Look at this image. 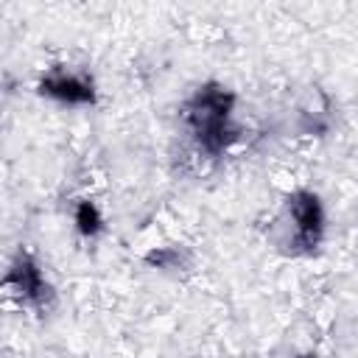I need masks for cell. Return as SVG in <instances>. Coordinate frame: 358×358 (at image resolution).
Here are the masks:
<instances>
[{
  "label": "cell",
  "instance_id": "obj_1",
  "mask_svg": "<svg viewBox=\"0 0 358 358\" xmlns=\"http://www.w3.org/2000/svg\"><path fill=\"white\" fill-rule=\"evenodd\" d=\"M229 103H232V98L224 90H218V87L201 90L196 95V101L190 103V112H187L190 126H193L199 143L207 151H213V154L227 145V134H229V129H227Z\"/></svg>",
  "mask_w": 358,
  "mask_h": 358
},
{
  "label": "cell",
  "instance_id": "obj_4",
  "mask_svg": "<svg viewBox=\"0 0 358 358\" xmlns=\"http://www.w3.org/2000/svg\"><path fill=\"white\" fill-rule=\"evenodd\" d=\"M42 92L56 95L62 101H92V90L87 81H78L73 76H53L42 81Z\"/></svg>",
  "mask_w": 358,
  "mask_h": 358
},
{
  "label": "cell",
  "instance_id": "obj_5",
  "mask_svg": "<svg viewBox=\"0 0 358 358\" xmlns=\"http://www.w3.org/2000/svg\"><path fill=\"white\" fill-rule=\"evenodd\" d=\"M76 224H78V229H81L84 235L98 232V227H101L98 210H95L90 201H81V204H78V210H76Z\"/></svg>",
  "mask_w": 358,
  "mask_h": 358
},
{
  "label": "cell",
  "instance_id": "obj_2",
  "mask_svg": "<svg viewBox=\"0 0 358 358\" xmlns=\"http://www.w3.org/2000/svg\"><path fill=\"white\" fill-rule=\"evenodd\" d=\"M291 215L296 221V243L302 246H313L319 241V229H322V210L316 196L310 193H296L291 196Z\"/></svg>",
  "mask_w": 358,
  "mask_h": 358
},
{
  "label": "cell",
  "instance_id": "obj_3",
  "mask_svg": "<svg viewBox=\"0 0 358 358\" xmlns=\"http://www.w3.org/2000/svg\"><path fill=\"white\" fill-rule=\"evenodd\" d=\"M8 285H14L22 299H42V294L48 291L45 282H42V277H39V271H36V266L28 257H20L17 260V266L8 274Z\"/></svg>",
  "mask_w": 358,
  "mask_h": 358
}]
</instances>
